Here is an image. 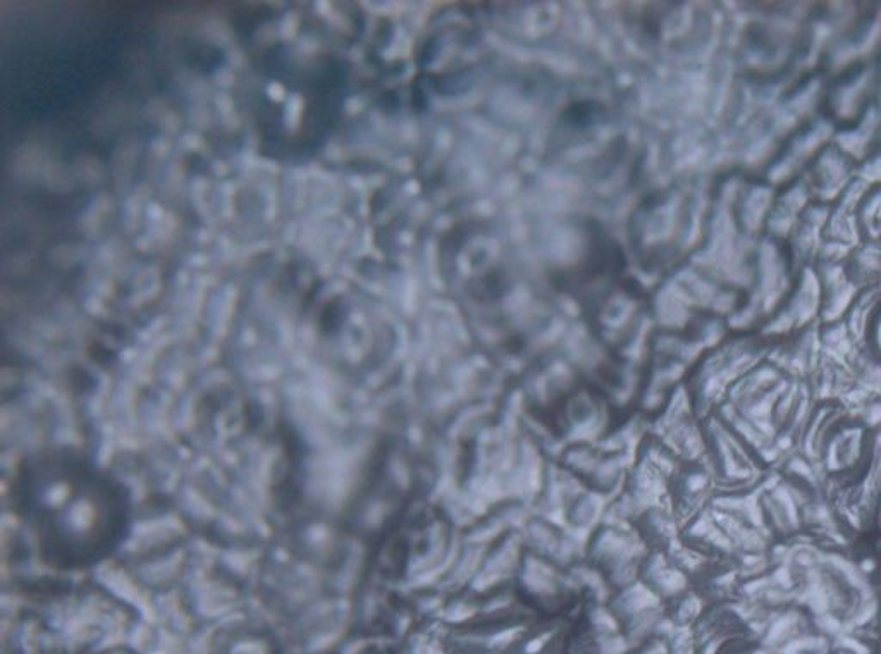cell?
<instances>
[{
	"instance_id": "obj_1",
	"label": "cell",
	"mask_w": 881,
	"mask_h": 654,
	"mask_svg": "<svg viewBox=\"0 0 881 654\" xmlns=\"http://www.w3.org/2000/svg\"><path fill=\"white\" fill-rule=\"evenodd\" d=\"M30 505L40 529L69 558L97 555L118 525L111 486L78 465L45 469L33 482Z\"/></svg>"
}]
</instances>
